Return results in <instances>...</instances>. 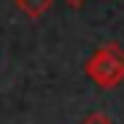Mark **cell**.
<instances>
[{
  "label": "cell",
  "mask_w": 124,
  "mask_h": 124,
  "mask_svg": "<svg viewBox=\"0 0 124 124\" xmlns=\"http://www.w3.org/2000/svg\"><path fill=\"white\" fill-rule=\"evenodd\" d=\"M85 74L90 77L98 87H103V90L116 87L124 79V48H119L116 42L100 45V48L87 58Z\"/></svg>",
  "instance_id": "6da1fadb"
},
{
  "label": "cell",
  "mask_w": 124,
  "mask_h": 124,
  "mask_svg": "<svg viewBox=\"0 0 124 124\" xmlns=\"http://www.w3.org/2000/svg\"><path fill=\"white\" fill-rule=\"evenodd\" d=\"M16 3H19V8L24 11L29 19H40V16L50 8L53 0H16Z\"/></svg>",
  "instance_id": "7a4b0ae2"
},
{
  "label": "cell",
  "mask_w": 124,
  "mask_h": 124,
  "mask_svg": "<svg viewBox=\"0 0 124 124\" xmlns=\"http://www.w3.org/2000/svg\"><path fill=\"white\" fill-rule=\"evenodd\" d=\"M82 124H114V122H111L106 114H90V116H87Z\"/></svg>",
  "instance_id": "3957f363"
},
{
  "label": "cell",
  "mask_w": 124,
  "mask_h": 124,
  "mask_svg": "<svg viewBox=\"0 0 124 124\" xmlns=\"http://www.w3.org/2000/svg\"><path fill=\"white\" fill-rule=\"evenodd\" d=\"M66 3H69V5H71V8H79V5H82V3H85V0H66Z\"/></svg>",
  "instance_id": "277c9868"
}]
</instances>
